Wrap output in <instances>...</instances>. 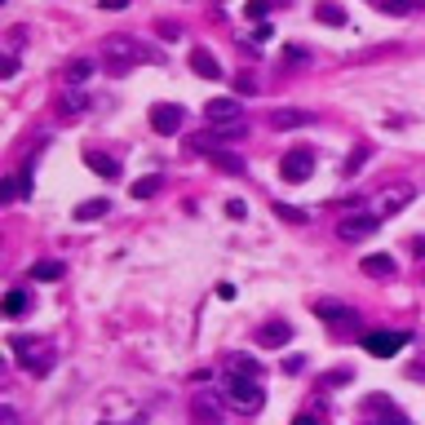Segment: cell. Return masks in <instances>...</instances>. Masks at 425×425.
<instances>
[{
    "label": "cell",
    "mask_w": 425,
    "mask_h": 425,
    "mask_svg": "<svg viewBox=\"0 0 425 425\" xmlns=\"http://www.w3.org/2000/svg\"><path fill=\"white\" fill-rule=\"evenodd\" d=\"M146 58H160L155 49H146L138 36H124V31H116V36H107L102 40V62H107V71L111 76H124L128 67H138V62H146Z\"/></svg>",
    "instance_id": "cell-1"
},
{
    "label": "cell",
    "mask_w": 425,
    "mask_h": 425,
    "mask_svg": "<svg viewBox=\"0 0 425 425\" xmlns=\"http://www.w3.org/2000/svg\"><path fill=\"white\" fill-rule=\"evenodd\" d=\"M226 399H231L239 412H257L266 395H261V377H244V372H231L226 377Z\"/></svg>",
    "instance_id": "cell-2"
},
{
    "label": "cell",
    "mask_w": 425,
    "mask_h": 425,
    "mask_svg": "<svg viewBox=\"0 0 425 425\" xmlns=\"http://www.w3.org/2000/svg\"><path fill=\"white\" fill-rule=\"evenodd\" d=\"M381 226V217L377 212H346V217L337 222V239L341 244H359V239H368L372 231Z\"/></svg>",
    "instance_id": "cell-3"
},
{
    "label": "cell",
    "mask_w": 425,
    "mask_h": 425,
    "mask_svg": "<svg viewBox=\"0 0 425 425\" xmlns=\"http://www.w3.org/2000/svg\"><path fill=\"white\" fill-rule=\"evenodd\" d=\"M310 173H315V151H310V146H292V151L280 160V177L284 182H306Z\"/></svg>",
    "instance_id": "cell-4"
},
{
    "label": "cell",
    "mask_w": 425,
    "mask_h": 425,
    "mask_svg": "<svg viewBox=\"0 0 425 425\" xmlns=\"http://www.w3.org/2000/svg\"><path fill=\"white\" fill-rule=\"evenodd\" d=\"M403 346H407V333H368V337H364V350H368V354H377V359L399 354Z\"/></svg>",
    "instance_id": "cell-5"
},
{
    "label": "cell",
    "mask_w": 425,
    "mask_h": 425,
    "mask_svg": "<svg viewBox=\"0 0 425 425\" xmlns=\"http://www.w3.org/2000/svg\"><path fill=\"white\" fill-rule=\"evenodd\" d=\"M186 124V111L173 107V102H155L151 107V128L155 133H177V128Z\"/></svg>",
    "instance_id": "cell-6"
},
{
    "label": "cell",
    "mask_w": 425,
    "mask_h": 425,
    "mask_svg": "<svg viewBox=\"0 0 425 425\" xmlns=\"http://www.w3.org/2000/svg\"><path fill=\"white\" fill-rule=\"evenodd\" d=\"M13 346H27L31 354H23V368L31 372V377H49V368H54V350H49V346H31V341L27 337H13Z\"/></svg>",
    "instance_id": "cell-7"
},
{
    "label": "cell",
    "mask_w": 425,
    "mask_h": 425,
    "mask_svg": "<svg viewBox=\"0 0 425 425\" xmlns=\"http://www.w3.org/2000/svg\"><path fill=\"white\" fill-rule=\"evenodd\" d=\"M292 341V323H284V319H266L257 328V346L261 350H280V346H288Z\"/></svg>",
    "instance_id": "cell-8"
},
{
    "label": "cell",
    "mask_w": 425,
    "mask_h": 425,
    "mask_svg": "<svg viewBox=\"0 0 425 425\" xmlns=\"http://www.w3.org/2000/svg\"><path fill=\"white\" fill-rule=\"evenodd\" d=\"M204 120H208V124H231V120H244L239 97H212V102L204 107Z\"/></svg>",
    "instance_id": "cell-9"
},
{
    "label": "cell",
    "mask_w": 425,
    "mask_h": 425,
    "mask_svg": "<svg viewBox=\"0 0 425 425\" xmlns=\"http://www.w3.org/2000/svg\"><path fill=\"white\" fill-rule=\"evenodd\" d=\"M315 124V111H297V107H284L270 116V128H280V133H288V128H310Z\"/></svg>",
    "instance_id": "cell-10"
},
{
    "label": "cell",
    "mask_w": 425,
    "mask_h": 425,
    "mask_svg": "<svg viewBox=\"0 0 425 425\" xmlns=\"http://www.w3.org/2000/svg\"><path fill=\"white\" fill-rule=\"evenodd\" d=\"M359 270H364L368 280H390L399 266H395V257H390V253H368L364 261H359Z\"/></svg>",
    "instance_id": "cell-11"
},
{
    "label": "cell",
    "mask_w": 425,
    "mask_h": 425,
    "mask_svg": "<svg viewBox=\"0 0 425 425\" xmlns=\"http://www.w3.org/2000/svg\"><path fill=\"white\" fill-rule=\"evenodd\" d=\"M191 71H195V76H204V80L226 76V71H222V62L212 58V49H191Z\"/></svg>",
    "instance_id": "cell-12"
},
{
    "label": "cell",
    "mask_w": 425,
    "mask_h": 425,
    "mask_svg": "<svg viewBox=\"0 0 425 425\" xmlns=\"http://www.w3.org/2000/svg\"><path fill=\"white\" fill-rule=\"evenodd\" d=\"M412 200H417V191L407 186V182H403V186H390V191L381 195V212H390V217H395V212H403Z\"/></svg>",
    "instance_id": "cell-13"
},
{
    "label": "cell",
    "mask_w": 425,
    "mask_h": 425,
    "mask_svg": "<svg viewBox=\"0 0 425 425\" xmlns=\"http://www.w3.org/2000/svg\"><path fill=\"white\" fill-rule=\"evenodd\" d=\"M23 195H31V177H27V169L9 177V182H5V191H0V200H5V204H13V200H23Z\"/></svg>",
    "instance_id": "cell-14"
},
{
    "label": "cell",
    "mask_w": 425,
    "mask_h": 425,
    "mask_svg": "<svg viewBox=\"0 0 425 425\" xmlns=\"http://www.w3.org/2000/svg\"><path fill=\"white\" fill-rule=\"evenodd\" d=\"M315 18L328 23V27H346V9H341L337 0H319V5H315Z\"/></svg>",
    "instance_id": "cell-15"
},
{
    "label": "cell",
    "mask_w": 425,
    "mask_h": 425,
    "mask_svg": "<svg viewBox=\"0 0 425 425\" xmlns=\"http://www.w3.org/2000/svg\"><path fill=\"white\" fill-rule=\"evenodd\" d=\"M89 76H93V62L89 58H71L67 67H62V80H67V85H85Z\"/></svg>",
    "instance_id": "cell-16"
},
{
    "label": "cell",
    "mask_w": 425,
    "mask_h": 425,
    "mask_svg": "<svg viewBox=\"0 0 425 425\" xmlns=\"http://www.w3.org/2000/svg\"><path fill=\"white\" fill-rule=\"evenodd\" d=\"M208 160H212V169H222V173H244V169H249L235 151H226V146H217V151H212Z\"/></svg>",
    "instance_id": "cell-17"
},
{
    "label": "cell",
    "mask_w": 425,
    "mask_h": 425,
    "mask_svg": "<svg viewBox=\"0 0 425 425\" xmlns=\"http://www.w3.org/2000/svg\"><path fill=\"white\" fill-rule=\"evenodd\" d=\"M85 164L93 169V173H102V177H120V164L111 155H102V151H85Z\"/></svg>",
    "instance_id": "cell-18"
},
{
    "label": "cell",
    "mask_w": 425,
    "mask_h": 425,
    "mask_svg": "<svg viewBox=\"0 0 425 425\" xmlns=\"http://www.w3.org/2000/svg\"><path fill=\"white\" fill-rule=\"evenodd\" d=\"M107 212H111V200H85V204H76V222H97Z\"/></svg>",
    "instance_id": "cell-19"
},
{
    "label": "cell",
    "mask_w": 425,
    "mask_h": 425,
    "mask_svg": "<svg viewBox=\"0 0 425 425\" xmlns=\"http://www.w3.org/2000/svg\"><path fill=\"white\" fill-rule=\"evenodd\" d=\"M315 315H319V319H333V323H337V319H354L341 301H315Z\"/></svg>",
    "instance_id": "cell-20"
},
{
    "label": "cell",
    "mask_w": 425,
    "mask_h": 425,
    "mask_svg": "<svg viewBox=\"0 0 425 425\" xmlns=\"http://www.w3.org/2000/svg\"><path fill=\"white\" fill-rule=\"evenodd\" d=\"M85 107H89V102H85V93H62V97H58V111H62L67 120H71V116H80Z\"/></svg>",
    "instance_id": "cell-21"
},
{
    "label": "cell",
    "mask_w": 425,
    "mask_h": 425,
    "mask_svg": "<svg viewBox=\"0 0 425 425\" xmlns=\"http://www.w3.org/2000/svg\"><path fill=\"white\" fill-rule=\"evenodd\" d=\"M231 372H244V377H261V364L257 359H249V354H231V364H226Z\"/></svg>",
    "instance_id": "cell-22"
},
{
    "label": "cell",
    "mask_w": 425,
    "mask_h": 425,
    "mask_svg": "<svg viewBox=\"0 0 425 425\" xmlns=\"http://www.w3.org/2000/svg\"><path fill=\"white\" fill-rule=\"evenodd\" d=\"M62 261H36V266H31V280H62Z\"/></svg>",
    "instance_id": "cell-23"
},
{
    "label": "cell",
    "mask_w": 425,
    "mask_h": 425,
    "mask_svg": "<svg viewBox=\"0 0 425 425\" xmlns=\"http://www.w3.org/2000/svg\"><path fill=\"white\" fill-rule=\"evenodd\" d=\"M368 155H372V146H359V151H350V160H346V164H341V173H346V177H354L359 169L368 164Z\"/></svg>",
    "instance_id": "cell-24"
},
{
    "label": "cell",
    "mask_w": 425,
    "mask_h": 425,
    "mask_svg": "<svg viewBox=\"0 0 425 425\" xmlns=\"http://www.w3.org/2000/svg\"><path fill=\"white\" fill-rule=\"evenodd\" d=\"M377 9H381V13H395V18H403V13L417 9V0H377Z\"/></svg>",
    "instance_id": "cell-25"
},
{
    "label": "cell",
    "mask_w": 425,
    "mask_h": 425,
    "mask_svg": "<svg viewBox=\"0 0 425 425\" xmlns=\"http://www.w3.org/2000/svg\"><path fill=\"white\" fill-rule=\"evenodd\" d=\"M155 191H160V177H146V182H133V186H128V195H133V200H151Z\"/></svg>",
    "instance_id": "cell-26"
},
{
    "label": "cell",
    "mask_w": 425,
    "mask_h": 425,
    "mask_svg": "<svg viewBox=\"0 0 425 425\" xmlns=\"http://www.w3.org/2000/svg\"><path fill=\"white\" fill-rule=\"evenodd\" d=\"M23 306H27V292H23V288H13L9 297H5V315H23Z\"/></svg>",
    "instance_id": "cell-27"
},
{
    "label": "cell",
    "mask_w": 425,
    "mask_h": 425,
    "mask_svg": "<svg viewBox=\"0 0 425 425\" xmlns=\"http://www.w3.org/2000/svg\"><path fill=\"white\" fill-rule=\"evenodd\" d=\"M364 407H368V412H390L395 403H390L385 395H368V399H364Z\"/></svg>",
    "instance_id": "cell-28"
},
{
    "label": "cell",
    "mask_w": 425,
    "mask_h": 425,
    "mask_svg": "<svg viewBox=\"0 0 425 425\" xmlns=\"http://www.w3.org/2000/svg\"><path fill=\"white\" fill-rule=\"evenodd\" d=\"M23 44H27V27H13V31H9V49H5V54H18Z\"/></svg>",
    "instance_id": "cell-29"
},
{
    "label": "cell",
    "mask_w": 425,
    "mask_h": 425,
    "mask_svg": "<svg viewBox=\"0 0 425 425\" xmlns=\"http://www.w3.org/2000/svg\"><path fill=\"white\" fill-rule=\"evenodd\" d=\"M0 76H5V80L18 76V54H5V58H0Z\"/></svg>",
    "instance_id": "cell-30"
},
{
    "label": "cell",
    "mask_w": 425,
    "mask_h": 425,
    "mask_svg": "<svg viewBox=\"0 0 425 425\" xmlns=\"http://www.w3.org/2000/svg\"><path fill=\"white\" fill-rule=\"evenodd\" d=\"M275 212H280L284 222H306V212H301V208H292V204H280V208H275Z\"/></svg>",
    "instance_id": "cell-31"
},
{
    "label": "cell",
    "mask_w": 425,
    "mask_h": 425,
    "mask_svg": "<svg viewBox=\"0 0 425 425\" xmlns=\"http://www.w3.org/2000/svg\"><path fill=\"white\" fill-rule=\"evenodd\" d=\"M155 31H160L164 40H177V36H182V27H177V23H155Z\"/></svg>",
    "instance_id": "cell-32"
},
{
    "label": "cell",
    "mask_w": 425,
    "mask_h": 425,
    "mask_svg": "<svg viewBox=\"0 0 425 425\" xmlns=\"http://www.w3.org/2000/svg\"><path fill=\"white\" fill-rule=\"evenodd\" d=\"M249 18H253V23L266 18V0H249Z\"/></svg>",
    "instance_id": "cell-33"
},
{
    "label": "cell",
    "mask_w": 425,
    "mask_h": 425,
    "mask_svg": "<svg viewBox=\"0 0 425 425\" xmlns=\"http://www.w3.org/2000/svg\"><path fill=\"white\" fill-rule=\"evenodd\" d=\"M341 381H350L346 368H337V372H328V377H323V385H341Z\"/></svg>",
    "instance_id": "cell-34"
},
{
    "label": "cell",
    "mask_w": 425,
    "mask_h": 425,
    "mask_svg": "<svg viewBox=\"0 0 425 425\" xmlns=\"http://www.w3.org/2000/svg\"><path fill=\"white\" fill-rule=\"evenodd\" d=\"M235 89H239V93H257V80H253V76H239Z\"/></svg>",
    "instance_id": "cell-35"
},
{
    "label": "cell",
    "mask_w": 425,
    "mask_h": 425,
    "mask_svg": "<svg viewBox=\"0 0 425 425\" xmlns=\"http://www.w3.org/2000/svg\"><path fill=\"white\" fill-rule=\"evenodd\" d=\"M226 212H231L235 222H239V217H249V208H244V200H231V204H226Z\"/></svg>",
    "instance_id": "cell-36"
},
{
    "label": "cell",
    "mask_w": 425,
    "mask_h": 425,
    "mask_svg": "<svg viewBox=\"0 0 425 425\" xmlns=\"http://www.w3.org/2000/svg\"><path fill=\"white\" fill-rule=\"evenodd\" d=\"M270 36H275V31H270V27H266V23H257V31H253V40H257V44H266V40H270Z\"/></svg>",
    "instance_id": "cell-37"
},
{
    "label": "cell",
    "mask_w": 425,
    "mask_h": 425,
    "mask_svg": "<svg viewBox=\"0 0 425 425\" xmlns=\"http://www.w3.org/2000/svg\"><path fill=\"white\" fill-rule=\"evenodd\" d=\"M0 425H18V412H13V407L5 403V407H0Z\"/></svg>",
    "instance_id": "cell-38"
},
{
    "label": "cell",
    "mask_w": 425,
    "mask_h": 425,
    "mask_svg": "<svg viewBox=\"0 0 425 425\" xmlns=\"http://www.w3.org/2000/svg\"><path fill=\"white\" fill-rule=\"evenodd\" d=\"M284 58H288V62H306L310 54H306V49H284Z\"/></svg>",
    "instance_id": "cell-39"
},
{
    "label": "cell",
    "mask_w": 425,
    "mask_h": 425,
    "mask_svg": "<svg viewBox=\"0 0 425 425\" xmlns=\"http://www.w3.org/2000/svg\"><path fill=\"white\" fill-rule=\"evenodd\" d=\"M102 9H128V0H102Z\"/></svg>",
    "instance_id": "cell-40"
},
{
    "label": "cell",
    "mask_w": 425,
    "mask_h": 425,
    "mask_svg": "<svg viewBox=\"0 0 425 425\" xmlns=\"http://www.w3.org/2000/svg\"><path fill=\"white\" fill-rule=\"evenodd\" d=\"M292 425H315V417H306V412H301V417H292Z\"/></svg>",
    "instance_id": "cell-41"
},
{
    "label": "cell",
    "mask_w": 425,
    "mask_h": 425,
    "mask_svg": "<svg viewBox=\"0 0 425 425\" xmlns=\"http://www.w3.org/2000/svg\"><path fill=\"white\" fill-rule=\"evenodd\" d=\"M412 253H417V257H425V239H412Z\"/></svg>",
    "instance_id": "cell-42"
},
{
    "label": "cell",
    "mask_w": 425,
    "mask_h": 425,
    "mask_svg": "<svg viewBox=\"0 0 425 425\" xmlns=\"http://www.w3.org/2000/svg\"><path fill=\"white\" fill-rule=\"evenodd\" d=\"M417 9H425V0H417Z\"/></svg>",
    "instance_id": "cell-43"
},
{
    "label": "cell",
    "mask_w": 425,
    "mask_h": 425,
    "mask_svg": "<svg viewBox=\"0 0 425 425\" xmlns=\"http://www.w3.org/2000/svg\"><path fill=\"white\" fill-rule=\"evenodd\" d=\"M212 425H222V421H212Z\"/></svg>",
    "instance_id": "cell-44"
}]
</instances>
